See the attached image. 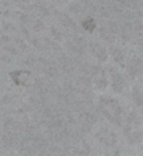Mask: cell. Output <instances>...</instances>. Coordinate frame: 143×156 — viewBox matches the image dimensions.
Instances as JSON below:
<instances>
[{
  "mask_svg": "<svg viewBox=\"0 0 143 156\" xmlns=\"http://www.w3.org/2000/svg\"><path fill=\"white\" fill-rule=\"evenodd\" d=\"M126 138H128V142L131 145H136V144H139L140 141H142V138H143V134H142V131H139V130H134V131H131L126 136Z\"/></svg>",
  "mask_w": 143,
  "mask_h": 156,
  "instance_id": "ba28073f",
  "label": "cell"
},
{
  "mask_svg": "<svg viewBox=\"0 0 143 156\" xmlns=\"http://www.w3.org/2000/svg\"><path fill=\"white\" fill-rule=\"evenodd\" d=\"M110 53H111V55H113L114 61L118 62L121 66H125V53H124L121 48H118V47H111V48H110Z\"/></svg>",
  "mask_w": 143,
  "mask_h": 156,
  "instance_id": "52a82bcc",
  "label": "cell"
},
{
  "mask_svg": "<svg viewBox=\"0 0 143 156\" xmlns=\"http://www.w3.org/2000/svg\"><path fill=\"white\" fill-rule=\"evenodd\" d=\"M99 108H100L101 113H103L111 123H115L117 126H121L122 124V120H124V111H122L118 100L110 98V97H101L100 100H99Z\"/></svg>",
  "mask_w": 143,
  "mask_h": 156,
  "instance_id": "6da1fadb",
  "label": "cell"
},
{
  "mask_svg": "<svg viewBox=\"0 0 143 156\" xmlns=\"http://www.w3.org/2000/svg\"><path fill=\"white\" fill-rule=\"evenodd\" d=\"M132 97H134V101L137 106L143 108V91H140V88L135 87L134 91H132Z\"/></svg>",
  "mask_w": 143,
  "mask_h": 156,
  "instance_id": "9c48e42d",
  "label": "cell"
},
{
  "mask_svg": "<svg viewBox=\"0 0 143 156\" xmlns=\"http://www.w3.org/2000/svg\"><path fill=\"white\" fill-rule=\"evenodd\" d=\"M93 86L97 90H101V88H106L107 86V79H106V75L103 72V69H100L99 66H96L95 72H93Z\"/></svg>",
  "mask_w": 143,
  "mask_h": 156,
  "instance_id": "277c9868",
  "label": "cell"
},
{
  "mask_svg": "<svg viewBox=\"0 0 143 156\" xmlns=\"http://www.w3.org/2000/svg\"><path fill=\"white\" fill-rule=\"evenodd\" d=\"M31 75L29 71H25V69H18V71H14L10 73V76H11V80L15 83V84L18 86H22L25 84V82H27V77Z\"/></svg>",
  "mask_w": 143,
  "mask_h": 156,
  "instance_id": "5b68a950",
  "label": "cell"
},
{
  "mask_svg": "<svg viewBox=\"0 0 143 156\" xmlns=\"http://www.w3.org/2000/svg\"><path fill=\"white\" fill-rule=\"evenodd\" d=\"M126 71H128V75L131 77H137L142 75L143 72V62L140 58H136V57H134V58H131V61L128 62V65H126Z\"/></svg>",
  "mask_w": 143,
  "mask_h": 156,
  "instance_id": "3957f363",
  "label": "cell"
},
{
  "mask_svg": "<svg viewBox=\"0 0 143 156\" xmlns=\"http://www.w3.org/2000/svg\"><path fill=\"white\" fill-rule=\"evenodd\" d=\"M90 51L93 53V55L99 59V61L104 62L107 59V51L103 48V46H100L99 43H92L90 44Z\"/></svg>",
  "mask_w": 143,
  "mask_h": 156,
  "instance_id": "8992f818",
  "label": "cell"
},
{
  "mask_svg": "<svg viewBox=\"0 0 143 156\" xmlns=\"http://www.w3.org/2000/svg\"><path fill=\"white\" fill-rule=\"evenodd\" d=\"M82 28H84V29H86L88 32H92V30L96 28L95 20H93V18H86V20L82 22Z\"/></svg>",
  "mask_w": 143,
  "mask_h": 156,
  "instance_id": "30bf717a",
  "label": "cell"
},
{
  "mask_svg": "<svg viewBox=\"0 0 143 156\" xmlns=\"http://www.w3.org/2000/svg\"><path fill=\"white\" fill-rule=\"evenodd\" d=\"M108 73H110V77H111V87H113V90L115 93H121L124 90V86H125V80L122 77V75L114 68L108 69Z\"/></svg>",
  "mask_w": 143,
  "mask_h": 156,
  "instance_id": "7a4b0ae2",
  "label": "cell"
}]
</instances>
